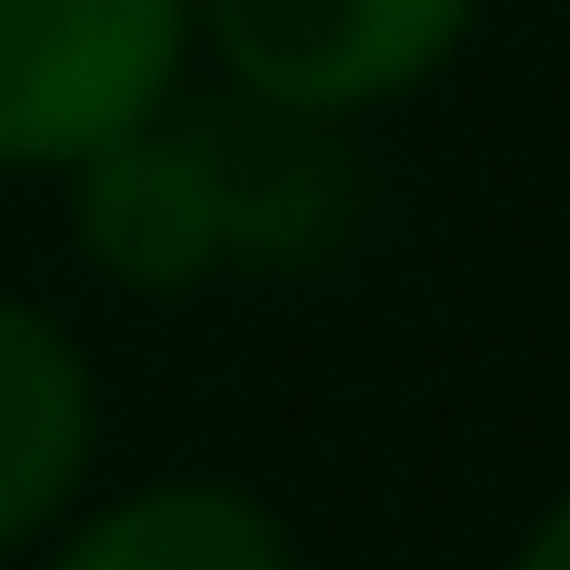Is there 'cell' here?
<instances>
[{"instance_id": "6da1fadb", "label": "cell", "mask_w": 570, "mask_h": 570, "mask_svg": "<svg viewBox=\"0 0 570 570\" xmlns=\"http://www.w3.org/2000/svg\"><path fill=\"white\" fill-rule=\"evenodd\" d=\"M200 40V0H0V170H80L160 120Z\"/></svg>"}, {"instance_id": "7a4b0ae2", "label": "cell", "mask_w": 570, "mask_h": 570, "mask_svg": "<svg viewBox=\"0 0 570 570\" xmlns=\"http://www.w3.org/2000/svg\"><path fill=\"white\" fill-rule=\"evenodd\" d=\"M471 20L481 0H200L210 60L281 120H351L421 90Z\"/></svg>"}, {"instance_id": "3957f363", "label": "cell", "mask_w": 570, "mask_h": 570, "mask_svg": "<svg viewBox=\"0 0 570 570\" xmlns=\"http://www.w3.org/2000/svg\"><path fill=\"white\" fill-rule=\"evenodd\" d=\"M70 180V240L100 281L120 291H200L230 261V180H220V140L210 120H140L110 150H90Z\"/></svg>"}, {"instance_id": "277c9868", "label": "cell", "mask_w": 570, "mask_h": 570, "mask_svg": "<svg viewBox=\"0 0 570 570\" xmlns=\"http://www.w3.org/2000/svg\"><path fill=\"white\" fill-rule=\"evenodd\" d=\"M90 451H100V381L80 341L40 301L0 291V551L70 521Z\"/></svg>"}, {"instance_id": "5b68a950", "label": "cell", "mask_w": 570, "mask_h": 570, "mask_svg": "<svg viewBox=\"0 0 570 570\" xmlns=\"http://www.w3.org/2000/svg\"><path fill=\"white\" fill-rule=\"evenodd\" d=\"M50 570H291V531L240 481H150L70 521Z\"/></svg>"}, {"instance_id": "8992f818", "label": "cell", "mask_w": 570, "mask_h": 570, "mask_svg": "<svg viewBox=\"0 0 570 570\" xmlns=\"http://www.w3.org/2000/svg\"><path fill=\"white\" fill-rule=\"evenodd\" d=\"M511 570H570V501H551V511L531 521V541H521Z\"/></svg>"}]
</instances>
